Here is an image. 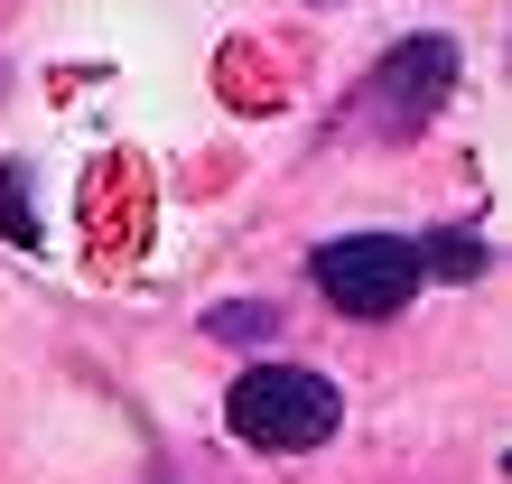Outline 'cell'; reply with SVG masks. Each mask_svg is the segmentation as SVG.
I'll return each instance as SVG.
<instances>
[{"mask_svg":"<svg viewBox=\"0 0 512 484\" xmlns=\"http://www.w3.org/2000/svg\"><path fill=\"white\" fill-rule=\"evenodd\" d=\"M419 270L429 261H419V242H401V233H345V242H317L308 280L336 298L345 317H401Z\"/></svg>","mask_w":512,"mask_h":484,"instance_id":"7a4b0ae2","label":"cell"},{"mask_svg":"<svg viewBox=\"0 0 512 484\" xmlns=\"http://www.w3.org/2000/svg\"><path fill=\"white\" fill-rule=\"evenodd\" d=\"M0 224L19 242H38V224H28V168H0Z\"/></svg>","mask_w":512,"mask_h":484,"instance_id":"277c9868","label":"cell"},{"mask_svg":"<svg viewBox=\"0 0 512 484\" xmlns=\"http://www.w3.org/2000/svg\"><path fill=\"white\" fill-rule=\"evenodd\" d=\"M224 419H233V438L261 447V457H298V447H326L336 438V382L308 373V363H252L243 382L224 391Z\"/></svg>","mask_w":512,"mask_h":484,"instance_id":"6da1fadb","label":"cell"},{"mask_svg":"<svg viewBox=\"0 0 512 484\" xmlns=\"http://www.w3.org/2000/svg\"><path fill=\"white\" fill-rule=\"evenodd\" d=\"M447 84H457V47H447V38H410V47H391L373 66L364 121H373V131H419V121L447 103Z\"/></svg>","mask_w":512,"mask_h":484,"instance_id":"3957f363","label":"cell"}]
</instances>
